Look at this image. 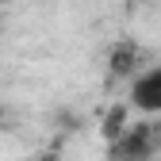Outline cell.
Masks as SVG:
<instances>
[{
    "label": "cell",
    "instance_id": "5b68a950",
    "mask_svg": "<svg viewBox=\"0 0 161 161\" xmlns=\"http://www.w3.org/2000/svg\"><path fill=\"white\" fill-rule=\"evenodd\" d=\"M35 161H58V153H42V157H35Z\"/></svg>",
    "mask_w": 161,
    "mask_h": 161
},
{
    "label": "cell",
    "instance_id": "8992f818",
    "mask_svg": "<svg viewBox=\"0 0 161 161\" xmlns=\"http://www.w3.org/2000/svg\"><path fill=\"white\" fill-rule=\"evenodd\" d=\"M134 4H146V0H134Z\"/></svg>",
    "mask_w": 161,
    "mask_h": 161
},
{
    "label": "cell",
    "instance_id": "7a4b0ae2",
    "mask_svg": "<svg viewBox=\"0 0 161 161\" xmlns=\"http://www.w3.org/2000/svg\"><path fill=\"white\" fill-rule=\"evenodd\" d=\"M157 150V130L150 123H138V127H127L119 142H111V157L115 161H150Z\"/></svg>",
    "mask_w": 161,
    "mask_h": 161
},
{
    "label": "cell",
    "instance_id": "52a82bcc",
    "mask_svg": "<svg viewBox=\"0 0 161 161\" xmlns=\"http://www.w3.org/2000/svg\"><path fill=\"white\" fill-rule=\"evenodd\" d=\"M0 119H4V111H0Z\"/></svg>",
    "mask_w": 161,
    "mask_h": 161
},
{
    "label": "cell",
    "instance_id": "3957f363",
    "mask_svg": "<svg viewBox=\"0 0 161 161\" xmlns=\"http://www.w3.org/2000/svg\"><path fill=\"white\" fill-rule=\"evenodd\" d=\"M108 73L111 77H130V80L138 77V46L130 42V38L111 46V54H108Z\"/></svg>",
    "mask_w": 161,
    "mask_h": 161
},
{
    "label": "cell",
    "instance_id": "6da1fadb",
    "mask_svg": "<svg viewBox=\"0 0 161 161\" xmlns=\"http://www.w3.org/2000/svg\"><path fill=\"white\" fill-rule=\"evenodd\" d=\"M127 104L142 115H161V62L142 69L130 80V92H127Z\"/></svg>",
    "mask_w": 161,
    "mask_h": 161
},
{
    "label": "cell",
    "instance_id": "277c9868",
    "mask_svg": "<svg viewBox=\"0 0 161 161\" xmlns=\"http://www.w3.org/2000/svg\"><path fill=\"white\" fill-rule=\"evenodd\" d=\"M123 130H127V108H111L108 119H104V138L108 142H119Z\"/></svg>",
    "mask_w": 161,
    "mask_h": 161
}]
</instances>
